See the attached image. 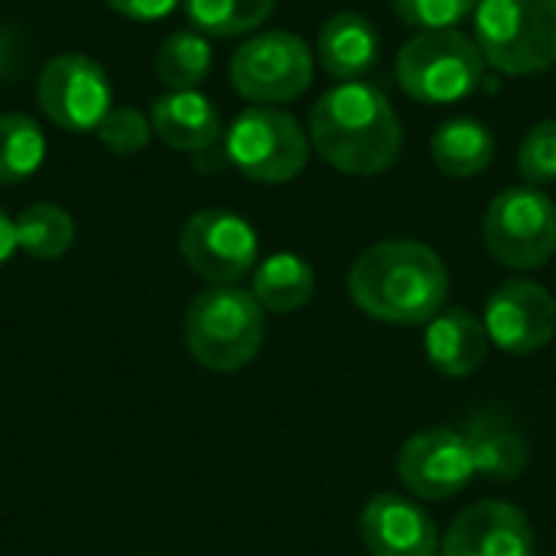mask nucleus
Returning <instances> with one entry per match:
<instances>
[{
  "label": "nucleus",
  "instance_id": "f257e3e1",
  "mask_svg": "<svg viewBox=\"0 0 556 556\" xmlns=\"http://www.w3.org/2000/svg\"><path fill=\"white\" fill-rule=\"evenodd\" d=\"M355 306L388 326H424L446 309L450 274L440 254L420 241H381L349 270Z\"/></svg>",
  "mask_w": 556,
  "mask_h": 556
},
{
  "label": "nucleus",
  "instance_id": "f03ea898",
  "mask_svg": "<svg viewBox=\"0 0 556 556\" xmlns=\"http://www.w3.org/2000/svg\"><path fill=\"white\" fill-rule=\"evenodd\" d=\"M316 153L349 176H378L394 166L404 130L378 85L342 81L326 91L309 114Z\"/></svg>",
  "mask_w": 556,
  "mask_h": 556
},
{
  "label": "nucleus",
  "instance_id": "7ed1b4c3",
  "mask_svg": "<svg viewBox=\"0 0 556 556\" xmlns=\"http://www.w3.org/2000/svg\"><path fill=\"white\" fill-rule=\"evenodd\" d=\"M264 342V309L241 287H208L186 309V345L192 358L218 375L254 362Z\"/></svg>",
  "mask_w": 556,
  "mask_h": 556
},
{
  "label": "nucleus",
  "instance_id": "20e7f679",
  "mask_svg": "<svg viewBox=\"0 0 556 556\" xmlns=\"http://www.w3.org/2000/svg\"><path fill=\"white\" fill-rule=\"evenodd\" d=\"M476 42L502 75H541L556 65V0H479Z\"/></svg>",
  "mask_w": 556,
  "mask_h": 556
},
{
  "label": "nucleus",
  "instance_id": "39448f33",
  "mask_svg": "<svg viewBox=\"0 0 556 556\" xmlns=\"http://www.w3.org/2000/svg\"><path fill=\"white\" fill-rule=\"evenodd\" d=\"M485 78L479 42L459 29H433L414 36L397 52V81L420 104H456Z\"/></svg>",
  "mask_w": 556,
  "mask_h": 556
},
{
  "label": "nucleus",
  "instance_id": "423d86ee",
  "mask_svg": "<svg viewBox=\"0 0 556 556\" xmlns=\"http://www.w3.org/2000/svg\"><path fill=\"white\" fill-rule=\"evenodd\" d=\"M225 156L254 182H290L309 160V137L280 108H248L225 130Z\"/></svg>",
  "mask_w": 556,
  "mask_h": 556
},
{
  "label": "nucleus",
  "instance_id": "0eeeda50",
  "mask_svg": "<svg viewBox=\"0 0 556 556\" xmlns=\"http://www.w3.org/2000/svg\"><path fill=\"white\" fill-rule=\"evenodd\" d=\"M482 238L498 264L538 270L556 254V205L534 186L505 189L485 212Z\"/></svg>",
  "mask_w": 556,
  "mask_h": 556
},
{
  "label": "nucleus",
  "instance_id": "6e6552de",
  "mask_svg": "<svg viewBox=\"0 0 556 556\" xmlns=\"http://www.w3.org/2000/svg\"><path fill=\"white\" fill-rule=\"evenodd\" d=\"M228 75L241 98L261 108L287 104L313 85V49L287 29L257 33L231 55Z\"/></svg>",
  "mask_w": 556,
  "mask_h": 556
},
{
  "label": "nucleus",
  "instance_id": "1a4fd4ad",
  "mask_svg": "<svg viewBox=\"0 0 556 556\" xmlns=\"http://www.w3.org/2000/svg\"><path fill=\"white\" fill-rule=\"evenodd\" d=\"M36 98L42 114L72 134L98 130L111 111V81L101 62L81 52H62L39 72Z\"/></svg>",
  "mask_w": 556,
  "mask_h": 556
},
{
  "label": "nucleus",
  "instance_id": "9d476101",
  "mask_svg": "<svg viewBox=\"0 0 556 556\" xmlns=\"http://www.w3.org/2000/svg\"><path fill=\"white\" fill-rule=\"evenodd\" d=\"M179 251L212 287H235L257 264V235L228 208H202L186 222Z\"/></svg>",
  "mask_w": 556,
  "mask_h": 556
},
{
  "label": "nucleus",
  "instance_id": "9b49d317",
  "mask_svg": "<svg viewBox=\"0 0 556 556\" xmlns=\"http://www.w3.org/2000/svg\"><path fill=\"white\" fill-rule=\"evenodd\" d=\"M397 476L414 498L446 502V498L459 495L476 476L472 446H469L466 433L450 430V427L414 433L401 446Z\"/></svg>",
  "mask_w": 556,
  "mask_h": 556
},
{
  "label": "nucleus",
  "instance_id": "f8f14e48",
  "mask_svg": "<svg viewBox=\"0 0 556 556\" xmlns=\"http://www.w3.org/2000/svg\"><path fill=\"white\" fill-rule=\"evenodd\" d=\"M485 332L508 355H534L556 336V300L534 280H505L485 303Z\"/></svg>",
  "mask_w": 556,
  "mask_h": 556
},
{
  "label": "nucleus",
  "instance_id": "ddd939ff",
  "mask_svg": "<svg viewBox=\"0 0 556 556\" xmlns=\"http://www.w3.org/2000/svg\"><path fill=\"white\" fill-rule=\"evenodd\" d=\"M440 556H534V528L508 502H479L450 525Z\"/></svg>",
  "mask_w": 556,
  "mask_h": 556
},
{
  "label": "nucleus",
  "instance_id": "4468645a",
  "mask_svg": "<svg viewBox=\"0 0 556 556\" xmlns=\"http://www.w3.org/2000/svg\"><path fill=\"white\" fill-rule=\"evenodd\" d=\"M358 534L368 556H440V534L433 518L410 498L375 495L362 518Z\"/></svg>",
  "mask_w": 556,
  "mask_h": 556
},
{
  "label": "nucleus",
  "instance_id": "2eb2a0df",
  "mask_svg": "<svg viewBox=\"0 0 556 556\" xmlns=\"http://www.w3.org/2000/svg\"><path fill=\"white\" fill-rule=\"evenodd\" d=\"M316 55L336 81H365V75L378 68L381 36L368 16L342 10L323 23Z\"/></svg>",
  "mask_w": 556,
  "mask_h": 556
},
{
  "label": "nucleus",
  "instance_id": "dca6fc26",
  "mask_svg": "<svg viewBox=\"0 0 556 556\" xmlns=\"http://www.w3.org/2000/svg\"><path fill=\"white\" fill-rule=\"evenodd\" d=\"M489 332L485 323L463 309V306H450L440 316L430 319L427 326V358L430 365L446 375V378H469L472 371H479V365L489 355Z\"/></svg>",
  "mask_w": 556,
  "mask_h": 556
},
{
  "label": "nucleus",
  "instance_id": "f3484780",
  "mask_svg": "<svg viewBox=\"0 0 556 556\" xmlns=\"http://www.w3.org/2000/svg\"><path fill=\"white\" fill-rule=\"evenodd\" d=\"M150 124L166 147L182 153H202L222 137V114L199 91L160 94L150 108Z\"/></svg>",
  "mask_w": 556,
  "mask_h": 556
},
{
  "label": "nucleus",
  "instance_id": "a211bd4d",
  "mask_svg": "<svg viewBox=\"0 0 556 556\" xmlns=\"http://www.w3.org/2000/svg\"><path fill=\"white\" fill-rule=\"evenodd\" d=\"M430 153H433V163L440 166V173H446L453 179H469L492 166L495 137L476 117H453L437 127V134L430 140Z\"/></svg>",
  "mask_w": 556,
  "mask_h": 556
},
{
  "label": "nucleus",
  "instance_id": "6ab92c4d",
  "mask_svg": "<svg viewBox=\"0 0 556 556\" xmlns=\"http://www.w3.org/2000/svg\"><path fill=\"white\" fill-rule=\"evenodd\" d=\"M466 440L472 446L476 472L489 476L492 482H515L528 469V443L525 437L508 427L502 417H476L466 430Z\"/></svg>",
  "mask_w": 556,
  "mask_h": 556
},
{
  "label": "nucleus",
  "instance_id": "aec40b11",
  "mask_svg": "<svg viewBox=\"0 0 556 556\" xmlns=\"http://www.w3.org/2000/svg\"><path fill=\"white\" fill-rule=\"evenodd\" d=\"M254 300L261 309L270 313H296L303 309L313 293H316V274L313 267L296 257V254H270L257 270H254Z\"/></svg>",
  "mask_w": 556,
  "mask_h": 556
},
{
  "label": "nucleus",
  "instance_id": "412c9836",
  "mask_svg": "<svg viewBox=\"0 0 556 556\" xmlns=\"http://www.w3.org/2000/svg\"><path fill=\"white\" fill-rule=\"evenodd\" d=\"M16 248L36 261H55L75 244V218L52 202H33L16 218Z\"/></svg>",
  "mask_w": 556,
  "mask_h": 556
},
{
  "label": "nucleus",
  "instance_id": "4be33fe9",
  "mask_svg": "<svg viewBox=\"0 0 556 556\" xmlns=\"http://www.w3.org/2000/svg\"><path fill=\"white\" fill-rule=\"evenodd\" d=\"M208 68H212V49L208 39L195 29H179L166 36L153 59L156 78L173 91H195V85L205 81Z\"/></svg>",
  "mask_w": 556,
  "mask_h": 556
},
{
  "label": "nucleus",
  "instance_id": "5701e85b",
  "mask_svg": "<svg viewBox=\"0 0 556 556\" xmlns=\"http://www.w3.org/2000/svg\"><path fill=\"white\" fill-rule=\"evenodd\" d=\"M46 160L42 127L20 111L0 114V186H16L29 179Z\"/></svg>",
  "mask_w": 556,
  "mask_h": 556
},
{
  "label": "nucleus",
  "instance_id": "b1692460",
  "mask_svg": "<svg viewBox=\"0 0 556 556\" xmlns=\"http://www.w3.org/2000/svg\"><path fill=\"white\" fill-rule=\"evenodd\" d=\"M274 3L277 0H182L192 29L218 39L254 33L274 13Z\"/></svg>",
  "mask_w": 556,
  "mask_h": 556
},
{
  "label": "nucleus",
  "instance_id": "393cba45",
  "mask_svg": "<svg viewBox=\"0 0 556 556\" xmlns=\"http://www.w3.org/2000/svg\"><path fill=\"white\" fill-rule=\"evenodd\" d=\"M394 13L420 29V33H433V29H456L466 16L476 13L479 0H391Z\"/></svg>",
  "mask_w": 556,
  "mask_h": 556
},
{
  "label": "nucleus",
  "instance_id": "a878e982",
  "mask_svg": "<svg viewBox=\"0 0 556 556\" xmlns=\"http://www.w3.org/2000/svg\"><path fill=\"white\" fill-rule=\"evenodd\" d=\"M150 137H153V124L137 108H111L108 117L98 127V140L114 156H134V153H140L150 143Z\"/></svg>",
  "mask_w": 556,
  "mask_h": 556
},
{
  "label": "nucleus",
  "instance_id": "bb28decb",
  "mask_svg": "<svg viewBox=\"0 0 556 556\" xmlns=\"http://www.w3.org/2000/svg\"><path fill=\"white\" fill-rule=\"evenodd\" d=\"M518 169L534 189L556 182V121H541L525 134L518 150Z\"/></svg>",
  "mask_w": 556,
  "mask_h": 556
},
{
  "label": "nucleus",
  "instance_id": "cd10ccee",
  "mask_svg": "<svg viewBox=\"0 0 556 556\" xmlns=\"http://www.w3.org/2000/svg\"><path fill=\"white\" fill-rule=\"evenodd\" d=\"M114 13L134 20V23H153V20H163L169 16L179 0H104Z\"/></svg>",
  "mask_w": 556,
  "mask_h": 556
},
{
  "label": "nucleus",
  "instance_id": "c85d7f7f",
  "mask_svg": "<svg viewBox=\"0 0 556 556\" xmlns=\"http://www.w3.org/2000/svg\"><path fill=\"white\" fill-rule=\"evenodd\" d=\"M16 251V222L0 208V267L13 257Z\"/></svg>",
  "mask_w": 556,
  "mask_h": 556
}]
</instances>
